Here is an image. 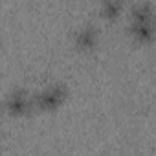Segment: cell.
Listing matches in <instances>:
<instances>
[{"label": "cell", "instance_id": "7a4b0ae2", "mask_svg": "<svg viewBox=\"0 0 156 156\" xmlns=\"http://www.w3.org/2000/svg\"><path fill=\"white\" fill-rule=\"evenodd\" d=\"M105 8H107V13H108V15H114V13L119 9V6L114 4V2H112V4H105Z\"/></svg>", "mask_w": 156, "mask_h": 156}, {"label": "cell", "instance_id": "6da1fadb", "mask_svg": "<svg viewBox=\"0 0 156 156\" xmlns=\"http://www.w3.org/2000/svg\"><path fill=\"white\" fill-rule=\"evenodd\" d=\"M77 41H79L81 46H92L94 41H96V31H94V28H92V26L83 28L81 33H79V37H77Z\"/></svg>", "mask_w": 156, "mask_h": 156}]
</instances>
